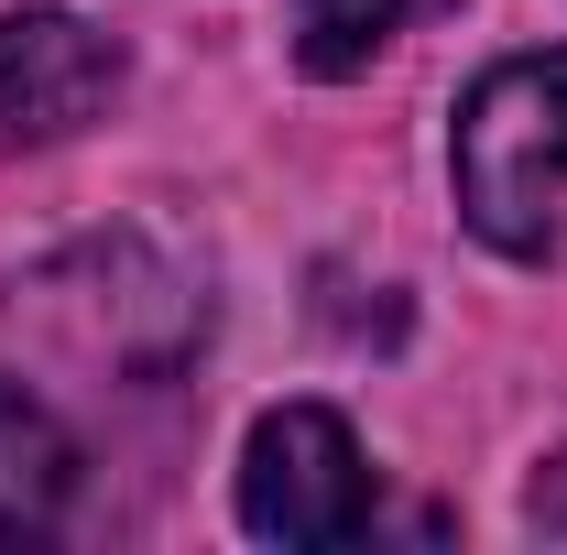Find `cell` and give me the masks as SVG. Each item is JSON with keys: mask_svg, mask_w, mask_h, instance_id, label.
Masks as SVG:
<instances>
[{"mask_svg": "<svg viewBox=\"0 0 567 555\" xmlns=\"http://www.w3.org/2000/svg\"><path fill=\"white\" fill-rule=\"evenodd\" d=\"M447 186H458V218L492 240L502 262L567 273V44L502 55L458 98Z\"/></svg>", "mask_w": 567, "mask_h": 555, "instance_id": "cell-1", "label": "cell"}, {"mask_svg": "<svg viewBox=\"0 0 567 555\" xmlns=\"http://www.w3.org/2000/svg\"><path fill=\"white\" fill-rule=\"evenodd\" d=\"M371 523H382V490H371L350 415L274 404L251 425V447H240V534H262L284 555H328V545H360Z\"/></svg>", "mask_w": 567, "mask_h": 555, "instance_id": "cell-2", "label": "cell"}, {"mask_svg": "<svg viewBox=\"0 0 567 555\" xmlns=\"http://www.w3.org/2000/svg\"><path fill=\"white\" fill-rule=\"evenodd\" d=\"M121 33L110 22H87L66 0H22V11H0V132L11 142H66L87 132L110 98H121Z\"/></svg>", "mask_w": 567, "mask_h": 555, "instance_id": "cell-3", "label": "cell"}, {"mask_svg": "<svg viewBox=\"0 0 567 555\" xmlns=\"http://www.w3.org/2000/svg\"><path fill=\"white\" fill-rule=\"evenodd\" d=\"M76 501V436L55 404H33L22 381H0V545H44Z\"/></svg>", "mask_w": 567, "mask_h": 555, "instance_id": "cell-4", "label": "cell"}, {"mask_svg": "<svg viewBox=\"0 0 567 555\" xmlns=\"http://www.w3.org/2000/svg\"><path fill=\"white\" fill-rule=\"evenodd\" d=\"M295 11V66L306 76H360L425 0H284Z\"/></svg>", "mask_w": 567, "mask_h": 555, "instance_id": "cell-5", "label": "cell"}, {"mask_svg": "<svg viewBox=\"0 0 567 555\" xmlns=\"http://www.w3.org/2000/svg\"><path fill=\"white\" fill-rule=\"evenodd\" d=\"M524 523H535L546 545H567V447L546 458V469H535V490H524Z\"/></svg>", "mask_w": 567, "mask_h": 555, "instance_id": "cell-6", "label": "cell"}]
</instances>
